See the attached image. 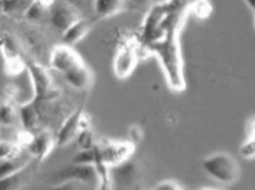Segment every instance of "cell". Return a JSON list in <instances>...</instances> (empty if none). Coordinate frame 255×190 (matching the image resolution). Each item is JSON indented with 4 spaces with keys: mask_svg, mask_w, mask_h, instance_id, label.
Instances as JSON below:
<instances>
[{
    "mask_svg": "<svg viewBox=\"0 0 255 190\" xmlns=\"http://www.w3.org/2000/svg\"><path fill=\"white\" fill-rule=\"evenodd\" d=\"M202 168L212 180L222 185L236 184L240 177L238 161L226 152H216L204 158Z\"/></svg>",
    "mask_w": 255,
    "mask_h": 190,
    "instance_id": "cell-1",
    "label": "cell"
},
{
    "mask_svg": "<svg viewBox=\"0 0 255 190\" xmlns=\"http://www.w3.org/2000/svg\"><path fill=\"white\" fill-rule=\"evenodd\" d=\"M28 72H29L31 84L34 90V102L44 103L51 102L58 97L59 92L54 85V80L51 75L44 66L35 62H30L27 64Z\"/></svg>",
    "mask_w": 255,
    "mask_h": 190,
    "instance_id": "cell-2",
    "label": "cell"
},
{
    "mask_svg": "<svg viewBox=\"0 0 255 190\" xmlns=\"http://www.w3.org/2000/svg\"><path fill=\"white\" fill-rule=\"evenodd\" d=\"M99 159L108 167L115 166L127 163L134 152V144L130 140L119 142V140H104L95 144Z\"/></svg>",
    "mask_w": 255,
    "mask_h": 190,
    "instance_id": "cell-3",
    "label": "cell"
},
{
    "mask_svg": "<svg viewBox=\"0 0 255 190\" xmlns=\"http://www.w3.org/2000/svg\"><path fill=\"white\" fill-rule=\"evenodd\" d=\"M85 64L86 63L84 62L81 56L71 45H56L50 52L49 65L51 70L59 73L62 77H65Z\"/></svg>",
    "mask_w": 255,
    "mask_h": 190,
    "instance_id": "cell-4",
    "label": "cell"
},
{
    "mask_svg": "<svg viewBox=\"0 0 255 190\" xmlns=\"http://www.w3.org/2000/svg\"><path fill=\"white\" fill-rule=\"evenodd\" d=\"M91 128V119L85 114L83 108L79 107L67 117L58 130L56 136V145L63 146L76 138L81 130Z\"/></svg>",
    "mask_w": 255,
    "mask_h": 190,
    "instance_id": "cell-5",
    "label": "cell"
},
{
    "mask_svg": "<svg viewBox=\"0 0 255 190\" xmlns=\"http://www.w3.org/2000/svg\"><path fill=\"white\" fill-rule=\"evenodd\" d=\"M80 19V10L66 0H55V2L50 6V21L52 26L62 33Z\"/></svg>",
    "mask_w": 255,
    "mask_h": 190,
    "instance_id": "cell-6",
    "label": "cell"
},
{
    "mask_svg": "<svg viewBox=\"0 0 255 190\" xmlns=\"http://www.w3.org/2000/svg\"><path fill=\"white\" fill-rule=\"evenodd\" d=\"M66 181H74L78 184L98 187V174L95 166L94 165L72 164L69 167L63 168L56 175V185Z\"/></svg>",
    "mask_w": 255,
    "mask_h": 190,
    "instance_id": "cell-7",
    "label": "cell"
},
{
    "mask_svg": "<svg viewBox=\"0 0 255 190\" xmlns=\"http://www.w3.org/2000/svg\"><path fill=\"white\" fill-rule=\"evenodd\" d=\"M138 55L137 49L134 45L126 42L116 51L114 63H113V70L115 76L120 79H125L130 77L137 65Z\"/></svg>",
    "mask_w": 255,
    "mask_h": 190,
    "instance_id": "cell-8",
    "label": "cell"
},
{
    "mask_svg": "<svg viewBox=\"0 0 255 190\" xmlns=\"http://www.w3.org/2000/svg\"><path fill=\"white\" fill-rule=\"evenodd\" d=\"M56 146V137L49 131L38 132L37 135L30 137L26 143L28 154L37 163L43 161L52 152Z\"/></svg>",
    "mask_w": 255,
    "mask_h": 190,
    "instance_id": "cell-9",
    "label": "cell"
},
{
    "mask_svg": "<svg viewBox=\"0 0 255 190\" xmlns=\"http://www.w3.org/2000/svg\"><path fill=\"white\" fill-rule=\"evenodd\" d=\"M36 160H33L30 164H28L26 167L22 170L16 172L9 177L0 179V190H21L24 186L27 185V182L29 181V179L33 177L34 170H35V164Z\"/></svg>",
    "mask_w": 255,
    "mask_h": 190,
    "instance_id": "cell-10",
    "label": "cell"
},
{
    "mask_svg": "<svg viewBox=\"0 0 255 190\" xmlns=\"http://www.w3.org/2000/svg\"><path fill=\"white\" fill-rule=\"evenodd\" d=\"M67 85H70L72 89L77 91H87L91 89L93 84V73L90 68L85 64L81 68L74 70L73 72L69 73L65 77H63Z\"/></svg>",
    "mask_w": 255,
    "mask_h": 190,
    "instance_id": "cell-11",
    "label": "cell"
},
{
    "mask_svg": "<svg viewBox=\"0 0 255 190\" xmlns=\"http://www.w3.org/2000/svg\"><path fill=\"white\" fill-rule=\"evenodd\" d=\"M92 29V22L90 20H85L81 17L80 20H78L76 23H73L69 29L65 30L63 33V38L65 44L71 45L80 42L86 35L90 33Z\"/></svg>",
    "mask_w": 255,
    "mask_h": 190,
    "instance_id": "cell-12",
    "label": "cell"
},
{
    "mask_svg": "<svg viewBox=\"0 0 255 190\" xmlns=\"http://www.w3.org/2000/svg\"><path fill=\"white\" fill-rule=\"evenodd\" d=\"M20 118L27 130L35 129L41 119L40 105L34 101L22 104L20 107Z\"/></svg>",
    "mask_w": 255,
    "mask_h": 190,
    "instance_id": "cell-13",
    "label": "cell"
},
{
    "mask_svg": "<svg viewBox=\"0 0 255 190\" xmlns=\"http://www.w3.org/2000/svg\"><path fill=\"white\" fill-rule=\"evenodd\" d=\"M34 159L29 154L28 156H17L10 159H2L0 160V179L9 177L16 172H19L30 164Z\"/></svg>",
    "mask_w": 255,
    "mask_h": 190,
    "instance_id": "cell-14",
    "label": "cell"
},
{
    "mask_svg": "<svg viewBox=\"0 0 255 190\" xmlns=\"http://www.w3.org/2000/svg\"><path fill=\"white\" fill-rule=\"evenodd\" d=\"M123 0H93L94 13L99 17H109L122 9Z\"/></svg>",
    "mask_w": 255,
    "mask_h": 190,
    "instance_id": "cell-15",
    "label": "cell"
},
{
    "mask_svg": "<svg viewBox=\"0 0 255 190\" xmlns=\"http://www.w3.org/2000/svg\"><path fill=\"white\" fill-rule=\"evenodd\" d=\"M98 159L97 147H92L88 150H80L72 158V164L77 165H94Z\"/></svg>",
    "mask_w": 255,
    "mask_h": 190,
    "instance_id": "cell-16",
    "label": "cell"
},
{
    "mask_svg": "<svg viewBox=\"0 0 255 190\" xmlns=\"http://www.w3.org/2000/svg\"><path fill=\"white\" fill-rule=\"evenodd\" d=\"M21 150H22V146H20L19 144L0 142V160L10 159V158L20 156Z\"/></svg>",
    "mask_w": 255,
    "mask_h": 190,
    "instance_id": "cell-17",
    "label": "cell"
},
{
    "mask_svg": "<svg viewBox=\"0 0 255 190\" xmlns=\"http://www.w3.org/2000/svg\"><path fill=\"white\" fill-rule=\"evenodd\" d=\"M76 138H77V143H78V145H79L80 150L92 149V147H94L95 144H97L91 128L81 130V131L77 135Z\"/></svg>",
    "mask_w": 255,
    "mask_h": 190,
    "instance_id": "cell-18",
    "label": "cell"
},
{
    "mask_svg": "<svg viewBox=\"0 0 255 190\" xmlns=\"http://www.w3.org/2000/svg\"><path fill=\"white\" fill-rule=\"evenodd\" d=\"M33 1L34 0H0L6 12H19V10L26 12Z\"/></svg>",
    "mask_w": 255,
    "mask_h": 190,
    "instance_id": "cell-19",
    "label": "cell"
},
{
    "mask_svg": "<svg viewBox=\"0 0 255 190\" xmlns=\"http://www.w3.org/2000/svg\"><path fill=\"white\" fill-rule=\"evenodd\" d=\"M240 156L245 158L247 160L253 159L255 156V142H254V135H250L247 137L245 142H243L239 149Z\"/></svg>",
    "mask_w": 255,
    "mask_h": 190,
    "instance_id": "cell-20",
    "label": "cell"
},
{
    "mask_svg": "<svg viewBox=\"0 0 255 190\" xmlns=\"http://www.w3.org/2000/svg\"><path fill=\"white\" fill-rule=\"evenodd\" d=\"M45 8H47V7H45L43 3H41L38 0H34V1L31 2V5L28 7L26 10V16L29 20L33 21L40 20L41 17L43 16Z\"/></svg>",
    "mask_w": 255,
    "mask_h": 190,
    "instance_id": "cell-21",
    "label": "cell"
},
{
    "mask_svg": "<svg viewBox=\"0 0 255 190\" xmlns=\"http://www.w3.org/2000/svg\"><path fill=\"white\" fill-rule=\"evenodd\" d=\"M154 190H183V188L178 184V182L166 180L157 185V187L154 188Z\"/></svg>",
    "mask_w": 255,
    "mask_h": 190,
    "instance_id": "cell-22",
    "label": "cell"
},
{
    "mask_svg": "<svg viewBox=\"0 0 255 190\" xmlns=\"http://www.w3.org/2000/svg\"><path fill=\"white\" fill-rule=\"evenodd\" d=\"M78 182L74 181H66V182H61V184H57L55 186V188L52 190H76V185Z\"/></svg>",
    "mask_w": 255,
    "mask_h": 190,
    "instance_id": "cell-23",
    "label": "cell"
},
{
    "mask_svg": "<svg viewBox=\"0 0 255 190\" xmlns=\"http://www.w3.org/2000/svg\"><path fill=\"white\" fill-rule=\"evenodd\" d=\"M130 136H131V143H134V142H138L141 137H143V131L138 128V126H132V128L130 129Z\"/></svg>",
    "mask_w": 255,
    "mask_h": 190,
    "instance_id": "cell-24",
    "label": "cell"
},
{
    "mask_svg": "<svg viewBox=\"0 0 255 190\" xmlns=\"http://www.w3.org/2000/svg\"><path fill=\"white\" fill-rule=\"evenodd\" d=\"M66 1H69V2L72 3V5L76 6L78 9H79L81 6H84L85 3H88V2L93 3V0H66Z\"/></svg>",
    "mask_w": 255,
    "mask_h": 190,
    "instance_id": "cell-25",
    "label": "cell"
},
{
    "mask_svg": "<svg viewBox=\"0 0 255 190\" xmlns=\"http://www.w3.org/2000/svg\"><path fill=\"white\" fill-rule=\"evenodd\" d=\"M245 1V3L247 6H249V8L251 10H253L254 12V8H255V0H244Z\"/></svg>",
    "mask_w": 255,
    "mask_h": 190,
    "instance_id": "cell-26",
    "label": "cell"
},
{
    "mask_svg": "<svg viewBox=\"0 0 255 190\" xmlns=\"http://www.w3.org/2000/svg\"><path fill=\"white\" fill-rule=\"evenodd\" d=\"M197 190H216V189H211V188H201V189H197Z\"/></svg>",
    "mask_w": 255,
    "mask_h": 190,
    "instance_id": "cell-27",
    "label": "cell"
}]
</instances>
